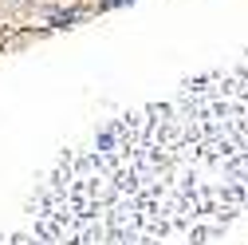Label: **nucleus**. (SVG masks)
Returning <instances> with one entry per match:
<instances>
[{
	"instance_id": "1",
	"label": "nucleus",
	"mask_w": 248,
	"mask_h": 245,
	"mask_svg": "<svg viewBox=\"0 0 248 245\" xmlns=\"http://www.w3.org/2000/svg\"><path fill=\"white\" fill-rule=\"evenodd\" d=\"M107 174L142 245H209L248 213V59L107 127Z\"/></svg>"
}]
</instances>
